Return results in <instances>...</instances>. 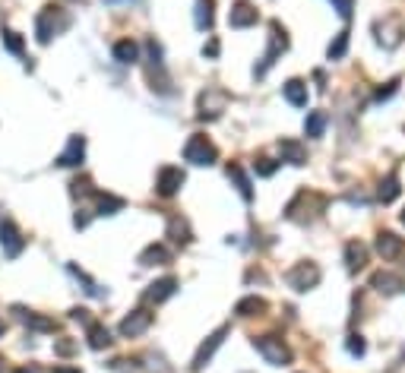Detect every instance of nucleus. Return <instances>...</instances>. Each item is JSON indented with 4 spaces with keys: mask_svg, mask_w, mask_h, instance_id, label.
I'll return each mask as SVG.
<instances>
[{
    "mask_svg": "<svg viewBox=\"0 0 405 373\" xmlns=\"http://www.w3.org/2000/svg\"><path fill=\"white\" fill-rule=\"evenodd\" d=\"M70 19L64 13H60V7H45L41 13H38L35 19V38H38V45H48L51 41V35H57L64 26H67Z\"/></svg>",
    "mask_w": 405,
    "mask_h": 373,
    "instance_id": "nucleus-1",
    "label": "nucleus"
},
{
    "mask_svg": "<svg viewBox=\"0 0 405 373\" xmlns=\"http://www.w3.org/2000/svg\"><path fill=\"white\" fill-rule=\"evenodd\" d=\"M184 158H187L190 164H216L218 162V149L202 133H194L187 140V146H184Z\"/></svg>",
    "mask_w": 405,
    "mask_h": 373,
    "instance_id": "nucleus-2",
    "label": "nucleus"
},
{
    "mask_svg": "<svg viewBox=\"0 0 405 373\" xmlns=\"http://www.w3.org/2000/svg\"><path fill=\"white\" fill-rule=\"evenodd\" d=\"M254 348L260 351L263 358H266V364L282 367V364H288V361H292V351H288V345L282 342L279 336H260V338H254Z\"/></svg>",
    "mask_w": 405,
    "mask_h": 373,
    "instance_id": "nucleus-3",
    "label": "nucleus"
},
{
    "mask_svg": "<svg viewBox=\"0 0 405 373\" xmlns=\"http://www.w3.org/2000/svg\"><path fill=\"white\" fill-rule=\"evenodd\" d=\"M285 282L292 285L294 291H310V288H317L320 285V266L317 262H298L294 269H288V276H285Z\"/></svg>",
    "mask_w": 405,
    "mask_h": 373,
    "instance_id": "nucleus-4",
    "label": "nucleus"
},
{
    "mask_svg": "<svg viewBox=\"0 0 405 373\" xmlns=\"http://www.w3.org/2000/svg\"><path fill=\"white\" fill-rule=\"evenodd\" d=\"M184 180L187 178H184V171H180L178 164H165V168L158 171V178H156V193L165 196V200H171L180 186H184Z\"/></svg>",
    "mask_w": 405,
    "mask_h": 373,
    "instance_id": "nucleus-5",
    "label": "nucleus"
},
{
    "mask_svg": "<svg viewBox=\"0 0 405 373\" xmlns=\"http://www.w3.org/2000/svg\"><path fill=\"white\" fill-rule=\"evenodd\" d=\"M225 105H228V92L206 89L200 95V114H196V117H200V120H216L218 114L225 111Z\"/></svg>",
    "mask_w": 405,
    "mask_h": 373,
    "instance_id": "nucleus-6",
    "label": "nucleus"
},
{
    "mask_svg": "<svg viewBox=\"0 0 405 373\" xmlns=\"http://www.w3.org/2000/svg\"><path fill=\"white\" fill-rule=\"evenodd\" d=\"M282 51H288V35H285V29H282L279 23H272L270 48H266V54H263V67L256 70V76H263V73H266V70H270L272 64H276V57H279Z\"/></svg>",
    "mask_w": 405,
    "mask_h": 373,
    "instance_id": "nucleus-7",
    "label": "nucleus"
},
{
    "mask_svg": "<svg viewBox=\"0 0 405 373\" xmlns=\"http://www.w3.org/2000/svg\"><path fill=\"white\" fill-rule=\"evenodd\" d=\"M377 254L383 256L386 262H396L405 256V240L393 231H380L377 234Z\"/></svg>",
    "mask_w": 405,
    "mask_h": 373,
    "instance_id": "nucleus-8",
    "label": "nucleus"
},
{
    "mask_svg": "<svg viewBox=\"0 0 405 373\" xmlns=\"http://www.w3.org/2000/svg\"><path fill=\"white\" fill-rule=\"evenodd\" d=\"M256 19H260V13H256V7L250 0H238L232 7V13H228V26L232 29H250V26H256Z\"/></svg>",
    "mask_w": 405,
    "mask_h": 373,
    "instance_id": "nucleus-9",
    "label": "nucleus"
},
{
    "mask_svg": "<svg viewBox=\"0 0 405 373\" xmlns=\"http://www.w3.org/2000/svg\"><path fill=\"white\" fill-rule=\"evenodd\" d=\"M149 326H152V314H149V310H133L130 316H124V320H120V336H124V338H136V336H143Z\"/></svg>",
    "mask_w": 405,
    "mask_h": 373,
    "instance_id": "nucleus-10",
    "label": "nucleus"
},
{
    "mask_svg": "<svg viewBox=\"0 0 405 373\" xmlns=\"http://www.w3.org/2000/svg\"><path fill=\"white\" fill-rule=\"evenodd\" d=\"M370 288H377L380 294H399L405 288V278L399 272H390V269H380L370 276Z\"/></svg>",
    "mask_w": 405,
    "mask_h": 373,
    "instance_id": "nucleus-11",
    "label": "nucleus"
},
{
    "mask_svg": "<svg viewBox=\"0 0 405 373\" xmlns=\"http://www.w3.org/2000/svg\"><path fill=\"white\" fill-rule=\"evenodd\" d=\"M225 336H228V326H222V329H216V332H212V336L200 345V351H196V358H194V370H202V367L209 364L212 354H216V348L225 342Z\"/></svg>",
    "mask_w": 405,
    "mask_h": 373,
    "instance_id": "nucleus-12",
    "label": "nucleus"
},
{
    "mask_svg": "<svg viewBox=\"0 0 405 373\" xmlns=\"http://www.w3.org/2000/svg\"><path fill=\"white\" fill-rule=\"evenodd\" d=\"M83 158H86V140L83 136H70L67 149L57 155V164L60 168H76V164H83Z\"/></svg>",
    "mask_w": 405,
    "mask_h": 373,
    "instance_id": "nucleus-13",
    "label": "nucleus"
},
{
    "mask_svg": "<svg viewBox=\"0 0 405 373\" xmlns=\"http://www.w3.org/2000/svg\"><path fill=\"white\" fill-rule=\"evenodd\" d=\"M174 291H178V278L168 276V278H158V282H152L149 288H146L143 298L149 300V304H162V300H168Z\"/></svg>",
    "mask_w": 405,
    "mask_h": 373,
    "instance_id": "nucleus-14",
    "label": "nucleus"
},
{
    "mask_svg": "<svg viewBox=\"0 0 405 373\" xmlns=\"http://www.w3.org/2000/svg\"><path fill=\"white\" fill-rule=\"evenodd\" d=\"M13 314L19 316V320H23L29 329H35V332H54V329H57V323H54L51 316L32 314V310H26V307H13Z\"/></svg>",
    "mask_w": 405,
    "mask_h": 373,
    "instance_id": "nucleus-15",
    "label": "nucleus"
},
{
    "mask_svg": "<svg viewBox=\"0 0 405 373\" xmlns=\"http://www.w3.org/2000/svg\"><path fill=\"white\" fill-rule=\"evenodd\" d=\"M0 244H3L7 256H19V250L26 247V240L19 238V231H16L13 222H0Z\"/></svg>",
    "mask_w": 405,
    "mask_h": 373,
    "instance_id": "nucleus-16",
    "label": "nucleus"
},
{
    "mask_svg": "<svg viewBox=\"0 0 405 373\" xmlns=\"http://www.w3.org/2000/svg\"><path fill=\"white\" fill-rule=\"evenodd\" d=\"M279 155H282V162H288V164L308 162V149H304L298 140H279Z\"/></svg>",
    "mask_w": 405,
    "mask_h": 373,
    "instance_id": "nucleus-17",
    "label": "nucleus"
},
{
    "mask_svg": "<svg viewBox=\"0 0 405 373\" xmlns=\"http://www.w3.org/2000/svg\"><path fill=\"white\" fill-rule=\"evenodd\" d=\"M346 262H348V272H358V269L368 266V247L361 240H348L346 244Z\"/></svg>",
    "mask_w": 405,
    "mask_h": 373,
    "instance_id": "nucleus-18",
    "label": "nucleus"
},
{
    "mask_svg": "<svg viewBox=\"0 0 405 373\" xmlns=\"http://www.w3.org/2000/svg\"><path fill=\"white\" fill-rule=\"evenodd\" d=\"M168 260H171V250H168L165 244H149L143 254H140V262H143V266H165Z\"/></svg>",
    "mask_w": 405,
    "mask_h": 373,
    "instance_id": "nucleus-19",
    "label": "nucleus"
},
{
    "mask_svg": "<svg viewBox=\"0 0 405 373\" xmlns=\"http://www.w3.org/2000/svg\"><path fill=\"white\" fill-rule=\"evenodd\" d=\"M114 60L117 64H136L140 60V45L130 41V38H120L117 45H114Z\"/></svg>",
    "mask_w": 405,
    "mask_h": 373,
    "instance_id": "nucleus-20",
    "label": "nucleus"
},
{
    "mask_svg": "<svg viewBox=\"0 0 405 373\" xmlns=\"http://www.w3.org/2000/svg\"><path fill=\"white\" fill-rule=\"evenodd\" d=\"M380 35H377V41H380L383 48H396L399 41H402V26H399V19H386V29H377Z\"/></svg>",
    "mask_w": 405,
    "mask_h": 373,
    "instance_id": "nucleus-21",
    "label": "nucleus"
},
{
    "mask_svg": "<svg viewBox=\"0 0 405 373\" xmlns=\"http://www.w3.org/2000/svg\"><path fill=\"white\" fill-rule=\"evenodd\" d=\"M282 92H285V98L292 102L294 108H304V105H308V86H304L301 79H288L285 86H282Z\"/></svg>",
    "mask_w": 405,
    "mask_h": 373,
    "instance_id": "nucleus-22",
    "label": "nucleus"
},
{
    "mask_svg": "<svg viewBox=\"0 0 405 373\" xmlns=\"http://www.w3.org/2000/svg\"><path fill=\"white\" fill-rule=\"evenodd\" d=\"M168 238L174 240V244H190V228H187V222H184V218L180 216H171L168 218Z\"/></svg>",
    "mask_w": 405,
    "mask_h": 373,
    "instance_id": "nucleus-23",
    "label": "nucleus"
},
{
    "mask_svg": "<svg viewBox=\"0 0 405 373\" xmlns=\"http://www.w3.org/2000/svg\"><path fill=\"white\" fill-rule=\"evenodd\" d=\"M266 300L263 298H256V294H250V298H244V300H238V307H234V310H238L241 316H260V314H266Z\"/></svg>",
    "mask_w": 405,
    "mask_h": 373,
    "instance_id": "nucleus-24",
    "label": "nucleus"
},
{
    "mask_svg": "<svg viewBox=\"0 0 405 373\" xmlns=\"http://www.w3.org/2000/svg\"><path fill=\"white\" fill-rule=\"evenodd\" d=\"M89 348H95V351H102V348H108L111 345V332H108L102 323H89Z\"/></svg>",
    "mask_w": 405,
    "mask_h": 373,
    "instance_id": "nucleus-25",
    "label": "nucleus"
},
{
    "mask_svg": "<svg viewBox=\"0 0 405 373\" xmlns=\"http://www.w3.org/2000/svg\"><path fill=\"white\" fill-rule=\"evenodd\" d=\"M228 178L234 180V186H238V193L244 196V200H254V190H250V180H247V174L241 171V164H228Z\"/></svg>",
    "mask_w": 405,
    "mask_h": 373,
    "instance_id": "nucleus-26",
    "label": "nucleus"
},
{
    "mask_svg": "<svg viewBox=\"0 0 405 373\" xmlns=\"http://www.w3.org/2000/svg\"><path fill=\"white\" fill-rule=\"evenodd\" d=\"M399 196V178L396 174H386V178L380 180V190H377V200L380 202H393Z\"/></svg>",
    "mask_w": 405,
    "mask_h": 373,
    "instance_id": "nucleus-27",
    "label": "nucleus"
},
{
    "mask_svg": "<svg viewBox=\"0 0 405 373\" xmlns=\"http://www.w3.org/2000/svg\"><path fill=\"white\" fill-rule=\"evenodd\" d=\"M323 130H326V114H323V111H310L308 120H304V133L317 140V136H323Z\"/></svg>",
    "mask_w": 405,
    "mask_h": 373,
    "instance_id": "nucleus-28",
    "label": "nucleus"
},
{
    "mask_svg": "<svg viewBox=\"0 0 405 373\" xmlns=\"http://www.w3.org/2000/svg\"><path fill=\"white\" fill-rule=\"evenodd\" d=\"M196 29H212V0H196Z\"/></svg>",
    "mask_w": 405,
    "mask_h": 373,
    "instance_id": "nucleus-29",
    "label": "nucleus"
},
{
    "mask_svg": "<svg viewBox=\"0 0 405 373\" xmlns=\"http://www.w3.org/2000/svg\"><path fill=\"white\" fill-rule=\"evenodd\" d=\"M124 209V200L120 196H98V216H114V212Z\"/></svg>",
    "mask_w": 405,
    "mask_h": 373,
    "instance_id": "nucleus-30",
    "label": "nucleus"
},
{
    "mask_svg": "<svg viewBox=\"0 0 405 373\" xmlns=\"http://www.w3.org/2000/svg\"><path fill=\"white\" fill-rule=\"evenodd\" d=\"M346 48H348V32H339L336 41L330 45V51L326 54H330V60H342L346 57Z\"/></svg>",
    "mask_w": 405,
    "mask_h": 373,
    "instance_id": "nucleus-31",
    "label": "nucleus"
},
{
    "mask_svg": "<svg viewBox=\"0 0 405 373\" xmlns=\"http://www.w3.org/2000/svg\"><path fill=\"white\" fill-rule=\"evenodd\" d=\"M0 38H3V48H7L10 54H23L26 45H23V38L16 35L13 29H3V35H0Z\"/></svg>",
    "mask_w": 405,
    "mask_h": 373,
    "instance_id": "nucleus-32",
    "label": "nucleus"
},
{
    "mask_svg": "<svg viewBox=\"0 0 405 373\" xmlns=\"http://www.w3.org/2000/svg\"><path fill=\"white\" fill-rule=\"evenodd\" d=\"M73 351H76L73 338H57V342H54V354H60V358H67V354H73Z\"/></svg>",
    "mask_w": 405,
    "mask_h": 373,
    "instance_id": "nucleus-33",
    "label": "nucleus"
},
{
    "mask_svg": "<svg viewBox=\"0 0 405 373\" xmlns=\"http://www.w3.org/2000/svg\"><path fill=\"white\" fill-rule=\"evenodd\" d=\"M276 168H279V164L272 162V158H256V174H260V178H270V174H276Z\"/></svg>",
    "mask_w": 405,
    "mask_h": 373,
    "instance_id": "nucleus-34",
    "label": "nucleus"
},
{
    "mask_svg": "<svg viewBox=\"0 0 405 373\" xmlns=\"http://www.w3.org/2000/svg\"><path fill=\"white\" fill-rule=\"evenodd\" d=\"M348 351H352L355 358H361V354L368 351V345H364V338L361 336H348Z\"/></svg>",
    "mask_w": 405,
    "mask_h": 373,
    "instance_id": "nucleus-35",
    "label": "nucleus"
},
{
    "mask_svg": "<svg viewBox=\"0 0 405 373\" xmlns=\"http://www.w3.org/2000/svg\"><path fill=\"white\" fill-rule=\"evenodd\" d=\"M396 89H399V79H393V82H386V89H377V102H386V98H393L396 95Z\"/></svg>",
    "mask_w": 405,
    "mask_h": 373,
    "instance_id": "nucleus-36",
    "label": "nucleus"
},
{
    "mask_svg": "<svg viewBox=\"0 0 405 373\" xmlns=\"http://www.w3.org/2000/svg\"><path fill=\"white\" fill-rule=\"evenodd\" d=\"M332 3H336V10H339V16H342V19H348V16H352V0H332Z\"/></svg>",
    "mask_w": 405,
    "mask_h": 373,
    "instance_id": "nucleus-37",
    "label": "nucleus"
},
{
    "mask_svg": "<svg viewBox=\"0 0 405 373\" xmlns=\"http://www.w3.org/2000/svg\"><path fill=\"white\" fill-rule=\"evenodd\" d=\"M202 54H209V57H216V54H218V41H209V45H206V51H202Z\"/></svg>",
    "mask_w": 405,
    "mask_h": 373,
    "instance_id": "nucleus-38",
    "label": "nucleus"
},
{
    "mask_svg": "<svg viewBox=\"0 0 405 373\" xmlns=\"http://www.w3.org/2000/svg\"><path fill=\"white\" fill-rule=\"evenodd\" d=\"M54 373H79V370H70V367H57Z\"/></svg>",
    "mask_w": 405,
    "mask_h": 373,
    "instance_id": "nucleus-39",
    "label": "nucleus"
},
{
    "mask_svg": "<svg viewBox=\"0 0 405 373\" xmlns=\"http://www.w3.org/2000/svg\"><path fill=\"white\" fill-rule=\"evenodd\" d=\"M13 373H38V370H29V367H23V370H13Z\"/></svg>",
    "mask_w": 405,
    "mask_h": 373,
    "instance_id": "nucleus-40",
    "label": "nucleus"
},
{
    "mask_svg": "<svg viewBox=\"0 0 405 373\" xmlns=\"http://www.w3.org/2000/svg\"><path fill=\"white\" fill-rule=\"evenodd\" d=\"M0 373H3V354H0Z\"/></svg>",
    "mask_w": 405,
    "mask_h": 373,
    "instance_id": "nucleus-41",
    "label": "nucleus"
},
{
    "mask_svg": "<svg viewBox=\"0 0 405 373\" xmlns=\"http://www.w3.org/2000/svg\"><path fill=\"white\" fill-rule=\"evenodd\" d=\"M0 336H3V320H0Z\"/></svg>",
    "mask_w": 405,
    "mask_h": 373,
    "instance_id": "nucleus-42",
    "label": "nucleus"
},
{
    "mask_svg": "<svg viewBox=\"0 0 405 373\" xmlns=\"http://www.w3.org/2000/svg\"><path fill=\"white\" fill-rule=\"evenodd\" d=\"M402 224H405V209H402Z\"/></svg>",
    "mask_w": 405,
    "mask_h": 373,
    "instance_id": "nucleus-43",
    "label": "nucleus"
}]
</instances>
